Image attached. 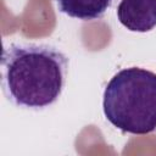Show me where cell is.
<instances>
[{
	"mask_svg": "<svg viewBox=\"0 0 156 156\" xmlns=\"http://www.w3.org/2000/svg\"><path fill=\"white\" fill-rule=\"evenodd\" d=\"M68 58L46 44H12L2 50L1 84L16 106L41 110L57 101L65 84Z\"/></svg>",
	"mask_w": 156,
	"mask_h": 156,
	"instance_id": "1",
	"label": "cell"
},
{
	"mask_svg": "<svg viewBox=\"0 0 156 156\" xmlns=\"http://www.w3.org/2000/svg\"><path fill=\"white\" fill-rule=\"evenodd\" d=\"M106 119L130 134H147L156 129V73L130 67L117 72L104 91Z\"/></svg>",
	"mask_w": 156,
	"mask_h": 156,
	"instance_id": "2",
	"label": "cell"
},
{
	"mask_svg": "<svg viewBox=\"0 0 156 156\" xmlns=\"http://www.w3.org/2000/svg\"><path fill=\"white\" fill-rule=\"evenodd\" d=\"M117 17L132 32H149L156 27V0H121Z\"/></svg>",
	"mask_w": 156,
	"mask_h": 156,
	"instance_id": "3",
	"label": "cell"
},
{
	"mask_svg": "<svg viewBox=\"0 0 156 156\" xmlns=\"http://www.w3.org/2000/svg\"><path fill=\"white\" fill-rule=\"evenodd\" d=\"M58 10L69 17L93 21L104 16L112 0H56Z\"/></svg>",
	"mask_w": 156,
	"mask_h": 156,
	"instance_id": "4",
	"label": "cell"
}]
</instances>
